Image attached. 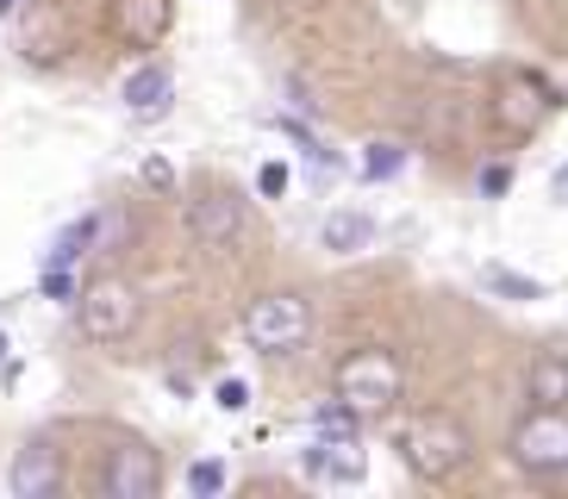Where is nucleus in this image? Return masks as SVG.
<instances>
[{"instance_id": "4be33fe9", "label": "nucleus", "mask_w": 568, "mask_h": 499, "mask_svg": "<svg viewBox=\"0 0 568 499\" xmlns=\"http://www.w3.org/2000/svg\"><path fill=\"white\" fill-rule=\"evenodd\" d=\"M144 182H151V187H169V182H175V169H169L163 156H151V163H144Z\"/></svg>"}, {"instance_id": "6ab92c4d", "label": "nucleus", "mask_w": 568, "mask_h": 499, "mask_svg": "<svg viewBox=\"0 0 568 499\" xmlns=\"http://www.w3.org/2000/svg\"><path fill=\"white\" fill-rule=\"evenodd\" d=\"M213 399H219V406H225V413H244V406H251V387H244V381H232V375H225V381L213 387Z\"/></svg>"}, {"instance_id": "7ed1b4c3", "label": "nucleus", "mask_w": 568, "mask_h": 499, "mask_svg": "<svg viewBox=\"0 0 568 499\" xmlns=\"http://www.w3.org/2000/svg\"><path fill=\"white\" fill-rule=\"evenodd\" d=\"M513 462L537 481L568 475V406H531L513 425Z\"/></svg>"}, {"instance_id": "9d476101", "label": "nucleus", "mask_w": 568, "mask_h": 499, "mask_svg": "<svg viewBox=\"0 0 568 499\" xmlns=\"http://www.w3.org/2000/svg\"><path fill=\"white\" fill-rule=\"evenodd\" d=\"M119 94H125V113H132V119H163L169 100H175V75H169L163 63H144V69L125 75Z\"/></svg>"}, {"instance_id": "aec40b11", "label": "nucleus", "mask_w": 568, "mask_h": 499, "mask_svg": "<svg viewBox=\"0 0 568 499\" xmlns=\"http://www.w3.org/2000/svg\"><path fill=\"white\" fill-rule=\"evenodd\" d=\"M481 194H487V200L513 194V163H494V169H481Z\"/></svg>"}, {"instance_id": "412c9836", "label": "nucleus", "mask_w": 568, "mask_h": 499, "mask_svg": "<svg viewBox=\"0 0 568 499\" xmlns=\"http://www.w3.org/2000/svg\"><path fill=\"white\" fill-rule=\"evenodd\" d=\"M256 187H263L268 200H275V194H287V169H282V163H263V175H256Z\"/></svg>"}, {"instance_id": "f257e3e1", "label": "nucleus", "mask_w": 568, "mask_h": 499, "mask_svg": "<svg viewBox=\"0 0 568 499\" xmlns=\"http://www.w3.org/2000/svg\"><path fill=\"white\" fill-rule=\"evenodd\" d=\"M394 456L413 468L418 481H450L456 468H468V431L450 413H413L394 431Z\"/></svg>"}, {"instance_id": "0eeeda50", "label": "nucleus", "mask_w": 568, "mask_h": 499, "mask_svg": "<svg viewBox=\"0 0 568 499\" xmlns=\"http://www.w3.org/2000/svg\"><path fill=\"white\" fill-rule=\"evenodd\" d=\"M301 468L318 487H356L368 475V456L356 444V431H313V444L301 449Z\"/></svg>"}, {"instance_id": "b1692460", "label": "nucleus", "mask_w": 568, "mask_h": 499, "mask_svg": "<svg viewBox=\"0 0 568 499\" xmlns=\"http://www.w3.org/2000/svg\"><path fill=\"white\" fill-rule=\"evenodd\" d=\"M0 381H13V344H7V332H0Z\"/></svg>"}, {"instance_id": "ddd939ff", "label": "nucleus", "mask_w": 568, "mask_h": 499, "mask_svg": "<svg viewBox=\"0 0 568 499\" xmlns=\"http://www.w3.org/2000/svg\"><path fill=\"white\" fill-rule=\"evenodd\" d=\"M525 387H531V406H568V349H544L531 363V375H525Z\"/></svg>"}, {"instance_id": "f3484780", "label": "nucleus", "mask_w": 568, "mask_h": 499, "mask_svg": "<svg viewBox=\"0 0 568 499\" xmlns=\"http://www.w3.org/2000/svg\"><path fill=\"white\" fill-rule=\"evenodd\" d=\"M400 163H406V144H394V138H375V144L363 150V175H375V182H387Z\"/></svg>"}, {"instance_id": "f8f14e48", "label": "nucleus", "mask_w": 568, "mask_h": 499, "mask_svg": "<svg viewBox=\"0 0 568 499\" xmlns=\"http://www.w3.org/2000/svg\"><path fill=\"white\" fill-rule=\"evenodd\" d=\"M57 481H63V462H57L51 444H26L13 462V493L19 499H51Z\"/></svg>"}, {"instance_id": "9b49d317", "label": "nucleus", "mask_w": 568, "mask_h": 499, "mask_svg": "<svg viewBox=\"0 0 568 499\" xmlns=\"http://www.w3.org/2000/svg\"><path fill=\"white\" fill-rule=\"evenodd\" d=\"M113 32L125 44L151 50L156 38L169 32V0H113Z\"/></svg>"}, {"instance_id": "f03ea898", "label": "nucleus", "mask_w": 568, "mask_h": 499, "mask_svg": "<svg viewBox=\"0 0 568 499\" xmlns=\"http://www.w3.org/2000/svg\"><path fill=\"white\" fill-rule=\"evenodd\" d=\"M332 387L356 418H382V413L400 406V363H394L387 349H351V356L337 363Z\"/></svg>"}, {"instance_id": "dca6fc26", "label": "nucleus", "mask_w": 568, "mask_h": 499, "mask_svg": "<svg viewBox=\"0 0 568 499\" xmlns=\"http://www.w3.org/2000/svg\"><path fill=\"white\" fill-rule=\"evenodd\" d=\"M481 282L494 287V294H506V299H525V306H531V299H544V282H525V275H513V268H500V263H487Z\"/></svg>"}, {"instance_id": "393cba45", "label": "nucleus", "mask_w": 568, "mask_h": 499, "mask_svg": "<svg viewBox=\"0 0 568 499\" xmlns=\"http://www.w3.org/2000/svg\"><path fill=\"white\" fill-rule=\"evenodd\" d=\"M13 7H19V0H0V19H7V13H13Z\"/></svg>"}, {"instance_id": "2eb2a0df", "label": "nucleus", "mask_w": 568, "mask_h": 499, "mask_svg": "<svg viewBox=\"0 0 568 499\" xmlns=\"http://www.w3.org/2000/svg\"><path fill=\"white\" fill-rule=\"evenodd\" d=\"M101 237V213H88V218H75L69 232H57V244L44 249V268H75L88 256V244Z\"/></svg>"}, {"instance_id": "4468645a", "label": "nucleus", "mask_w": 568, "mask_h": 499, "mask_svg": "<svg viewBox=\"0 0 568 499\" xmlns=\"http://www.w3.org/2000/svg\"><path fill=\"white\" fill-rule=\"evenodd\" d=\"M325 249H332V256H356V249H368L375 244V218L368 213H356V206H337L332 218H325Z\"/></svg>"}, {"instance_id": "20e7f679", "label": "nucleus", "mask_w": 568, "mask_h": 499, "mask_svg": "<svg viewBox=\"0 0 568 499\" xmlns=\"http://www.w3.org/2000/svg\"><path fill=\"white\" fill-rule=\"evenodd\" d=\"M138 287L119 282V275H106V282L82 287L75 294V325H82V337H94V344H119V337L138 332Z\"/></svg>"}, {"instance_id": "39448f33", "label": "nucleus", "mask_w": 568, "mask_h": 499, "mask_svg": "<svg viewBox=\"0 0 568 499\" xmlns=\"http://www.w3.org/2000/svg\"><path fill=\"white\" fill-rule=\"evenodd\" d=\"M306 332H313V306H306L301 294H263L251 313H244V337H251V349H263V356L301 349Z\"/></svg>"}, {"instance_id": "a211bd4d", "label": "nucleus", "mask_w": 568, "mask_h": 499, "mask_svg": "<svg viewBox=\"0 0 568 499\" xmlns=\"http://www.w3.org/2000/svg\"><path fill=\"white\" fill-rule=\"evenodd\" d=\"M187 493H201V499L225 493V462H194L187 468Z\"/></svg>"}, {"instance_id": "423d86ee", "label": "nucleus", "mask_w": 568, "mask_h": 499, "mask_svg": "<svg viewBox=\"0 0 568 499\" xmlns=\"http://www.w3.org/2000/svg\"><path fill=\"white\" fill-rule=\"evenodd\" d=\"M556 94L544 75H531V69H506L500 88H494V119H500L506 138H531L544 119H550Z\"/></svg>"}, {"instance_id": "5701e85b", "label": "nucleus", "mask_w": 568, "mask_h": 499, "mask_svg": "<svg viewBox=\"0 0 568 499\" xmlns=\"http://www.w3.org/2000/svg\"><path fill=\"white\" fill-rule=\"evenodd\" d=\"M550 200H556V206H568V163L550 169Z\"/></svg>"}, {"instance_id": "6e6552de", "label": "nucleus", "mask_w": 568, "mask_h": 499, "mask_svg": "<svg viewBox=\"0 0 568 499\" xmlns=\"http://www.w3.org/2000/svg\"><path fill=\"white\" fill-rule=\"evenodd\" d=\"M237 225H244V206H237L232 187H194V200H187V237L206 249H225L237 237Z\"/></svg>"}, {"instance_id": "1a4fd4ad", "label": "nucleus", "mask_w": 568, "mask_h": 499, "mask_svg": "<svg viewBox=\"0 0 568 499\" xmlns=\"http://www.w3.org/2000/svg\"><path fill=\"white\" fill-rule=\"evenodd\" d=\"M156 487H163V468H156V456L144 444H119L113 456H106V468H101L106 499H151Z\"/></svg>"}]
</instances>
